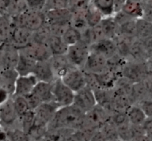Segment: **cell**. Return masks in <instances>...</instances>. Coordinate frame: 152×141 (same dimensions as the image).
<instances>
[{"instance_id": "obj_43", "label": "cell", "mask_w": 152, "mask_h": 141, "mask_svg": "<svg viewBox=\"0 0 152 141\" xmlns=\"http://www.w3.org/2000/svg\"><path fill=\"white\" fill-rule=\"evenodd\" d=\"M142 8L141 18L152 22V1H142Z\"/></svg>"}, {"instance_id": "obj_38", "label": "cell", "mask_w": 152, "mask_h": 141, "mask_svg": "<svg viewBox=\"0 0 152 141\" xmlns=\"http://www.w3.org/2000/svg\"><path fill=\"white\" fill-rule=\"evenodd\" d=\"M117 130L119 141H132L134 138L129 124L117 127Z\"/></svg>"}, {"instance_id": "obj_37", "label": "cell", "mask_w": 152, "mask_h": 141, "mask_svg": "<svg viewBox=\"0 0 152 141\" xmlns=\"http://www.w3.org/2000/svg\"><path fill=\"white\" fill-rule=\"evenodd\" d=\"M50 36L51 35L49 31L48 27L46 24H45L42 27L33 33V41L46 44Z\"/></svg>"}, {"instance_id": "obj_33", "label": "cell", "mask_w": 152, "mask_h": 141, "mask_svg": "<svg viewBox=\"0 0 152 141\" xmlns=\"http://www.w3.org/2000/svg\"><path fill=\"white\" fill-rule=\"evenodd\" d=\"M91 1L102 16L109 17L114 13V0H94Z\"/></svg>"}, {"instance_id": "obj_47", "label": "cell", "mask_w": 152, "mask_h": 141, "mask_svg": "<svg viewBox=\"0 0 152 141\" xmlns=\"http://www.w3.org/2000/svg\"><path fill=\"white\" fill-rule=\"evenodd\" d=\"M10 97H11V96H10V95H9L5 90L0 88V105L4 103V102Z\"/></svg>"}, {"instance_id": "obj_50", "label": "cell", "mask_w": 152, "mask_h": 141, "mask_svg": "<svg viewBox=\"0 0 152 141\" xmlns=\"http://www.w3.org/2000/svg\"><path fill=\"white\" fill-rule=\"evenodd\" d=\"M133 140L135 141H151V138L148 137V136H146L145 134L142 136H140V137H136V138L134 139Z\"/></svg>"}, {"instance_id": "obj_7", "label": "cell", "mask_w": 152, "mask_h": 141, "mask_svg": "<svg viewBox=\"0 0 152 141\" xmlns=\"http://www.w3.org/2000/svg\"><path fill=\"white\" fill-rule=\"evenodd\" d=\"M33 33L12 22L11 33L8 43L18 50L24 48L33 41Z\"/></svg>"}, {"instance_id": "obj_18", "label": "cell", "mask_w": 152, "mask_h": 141, "mask_svg": "<svg viewBox=\"0 0 152 141\" xmlns=\"http://www.w3.org/2000/svg\"><path fill=\"white\" fill-rule=\"evenodd\" d=\"M18 116L15 111L12 97L0 105V121L7 127H14L17 122Z\"/></svg>"}, {"instance_id": "obj_24", "label": "cell", "mask_w": 152, "mask_h": 141, "mask_svg": "<svg viewBox=\"0 0 152 141\" xmlns=\"http://www.w3.org/2000/svg\"><path fill=\"white\" fill-rule=\"evenodd\" d=\"M46 45L48 47L52 56L65 55L68 51V46L63 41L61 37L51 36L48 40Z\"/></svg>"}, {"instance_id": "obj_22", "label": "cell", "mask_w": 152, "mask_h": 141, "mask_svg": "<svg viewBox=\"0 0 152 141\" xmlns=\"http://www.w3.org/2000/svg\"><path fill=\"white\" fill-rule=\"evenodd\" d=\"M99 27L105 39H113L118 35V26L114 17H106L101 20Z\"/></svg>"}, {"instance_id": "obj_46", "label": "cell", "mask_w": 152, "mask_h": 141, "mask_svg": "<svg viewBox=\"0 0 152 141\" xmlns=\"http://www.w3.org/2000/svg\"><path fill=\"white\" fill-rule=\"evenodd\" d=\"M142 128L145 132V135L151 138L152 137V120L151 118H147L142 124Z\"/></svg>"}, {"instance_id": "obj_3", "label": "cell", "mask_w": 152, "mask_h": 141, "mask_svg": "<svg viewBox=\"0 0 152 141\" xmlns=\"http://www.w3.org/2000/svg\"><path fill=\"white\" fill-rule=\"evenodd\" d=\"M121 75L131 83H137L142 81L147 75H151L145 62L126 60L123 64Z\"/></svg>"}, {"instance_id": "obj_11", "label": "cell", "mask_w": 152, "mask_h": 141, "mask_svg": "<svg viewBox=\"0 0 152 141\" xmlns=\"http://www.w3.org/2000/svg\"><path fill=\"white\" fill-rule=\"evenodd\" d=\"M73 105L84 113L90 111L95 106H96L94 92L88 87H85L74 94Z\"/></svg>"}, {"instance_id": "obj_40", "label": "cell", "mask_w": 152, "mask_h": 141, "mask_svg": "<svg viewBox=\"0 0 152 141\" xmlns=\"http://www.w3.org/2000/svg\"><path fill=\"white\" fill-rule=\"evenodd\" d=\"M109 120L117 128L125 124H129L126 112H114L110 115Z\"/></svg>"}, {"instance_id": "obj_51", "label": "cell", "mask_w": 152, "mask_h": 141, "mask_svg": "<svg viewBox=\"0 0 152 141\" xmlns=\"http://www.w3.org/2000/svg\"><path fill=\"white\" fill-rule=\"evenodd\" d=\"M3 66V51L2 49H0V70L2 69Z\"/></svg>"}, {"instance_id": "obj_31", "label": "cell", "mask_w": 152, "mask_h": 141, "mask_svg": "<svg viewBox=\"0 0 152 141\" xmlns=\"http://www.w3.org/2000/svg\"><path fill=\"white\" fill-rule=\"evenodd\" d=\"M28 9L26 1L24 0H10L8 7H7V17L10 19H14L18 17L21 13Z\"/></svg>"}, {"instance_id": "obj_48", "label": "cell", "mask_w": 152, "mask_h": 141, "mask_svg": "<svg viewBox=\"0 0 152 141\" xmlns=\"http://www.w3.org/2000/svg\"><path fill=\"white\" fill-rule=\"evenodd\" d=\"M90 141H105V140L103 137V136L102 135V134L99 132V130H96V131L94 132L93 135H92Z\"/></svg>"}, {"instance_id": "obj_4", "label": "cell", "mask_w": 152, "mask_h": 141, "mask_svg": "<svg viewBox=\"0 0 152 141\" xmlns=\"http://www.w3.org/2000/svg\"><path fill=\"white\" fill-rule=\"evenodd\" d=\"M89 55V47L80 41L76 44L68 47L66 56L70 65L77 69H83Z\"/></svg>"}, {"instance_id": "obj_29", "label": "cell", "mask_w": 152, "mask_h": 141, "mask_svg": "<svg viewBox=\"0 0 152 141\" xmlns=\"http://www.w3.org/2000/svg\"><path fill=\"white\" fill-rule=\"evenodd\" d=\"M103 19L102 14L98 11L97 9L94 6L92 1H91L90 4L85 13V19L88 27H94L100 23L101 20Z\"/></svg>"}, {"instance_id": "obj_16", "label": "cell", "mask_w": 152, "mask_h": 141, "mask_svg": "<svg viewBox=\"0 0 152 141\" xmlns=\"http://www.w3.org/2000/svg\"><path fill=\"white\" fill-rule=\"evenodd\" d=\"M38 82L33 75L28 76H19L15 82L14 94L13 96L25 98L32 92L33 89Z\"/></svg>"}, {"instance_id": "obj_27", "label": "cell", "mask_w": 152, "mask_h": 141, "mask_svg": "<svg viewBox=\"0 0 152 141\" xmlns=\"http://www.w3.org/2000/svg\"><path fill=\"white\" fill-rule=\"evenodd\" d=\"M137 38L140 40H145L152 37V22L140 18L136 19Z\"/></svg>"}, {"instance_id": "obj_42", "label": "cell", "mask_w": 152, "mask_h": 141, "mask_svg": "<svg viewBox=\"0 0 152 141\" xmlns=\"http://www.w3.org/2000/svg\"><path fill=\"white\" fill-rule=\"evenodd\" d=\"M50 35L53 36L61 37L62 38L63 34L70 27L69 25H48Z\"/></svg>"}, {"instance_id": "obj_25", "label": "cell", "mask_w": 152, "mask_h": 141, "mask_svg": "<svg viewBox=\"0 0 152 141\" xmlns=\"http://www.w3.org/2000/svg\"><path fill=\"white\" fill-rule=\"evenodd\" d=\"M122 11L134 19H140L142 16V1H125Z\"/></svg>"}, {"instance_id": "obj_44", "label": "cell", "mask_w": 152, "mask_h": 141, "mask_svg": "<svg viewBox=\"0 0 152 141\" xmlns=\"http://www.w3.org/2000/svg\"><path fill=\"white\" fill-rule=\"evenodd\" d=\"M138 106L144 112L147 118L152 117V101L151 98H146L137 103Z\"/></svg>"}, {"instance_id": "obj_20", "label": "cell", "mask_w": 152, "mask_h": 141, "mask_svg": "<svg viewBox=\"0 0 152 141\" xmlns=\"http://www.w3.org/2000/svg\"><path fill=\"white\" fill-rule=\"evenodd\" d=\"M48 62L56 79H61L72 67L70 65L65 55L51 56Z\"/></svg>"}, {"instance_id": "obj_28", "label": "cell", "mask_w": 152, "mask_h": 141, "mask_svg": "<svg viewBox=\"0 0 152 141\" xmlns=\"http://www.w3.org/2000/svg\"><path fill=\"white\" fill-rule=\"evenodd\" d=\"M11 29V19L7 16H0V46L9 42Z\"/></svg>"}, {"instance_id": "obj_26", "label": "cell", "mask_w": 152, "mask_h": 141, "mask_svg": "<svg viewBox=\"0 0 152 141\" xmlns=\"http://www.w3.org/2000/svg\"><path fill=\"white\" fill-rule=\"evenodd\" d=\"M126 114L129 123L131 125L142 126L147 118L144 112L137 105H133L131 106L126 112Z\"/></svg>"}, {"instance_id": "obj_9", "label": "cell", "mask_w": 152, "mask_h": 141, "mask_svg": "<svg viewBox=\"0 0 152 141\" xmlns=\"http://www.w3.org/2000/svg\"><path fill=\"white\" fill-rule=\"evenodd\" d=\"M19 52L36 62L48 61L52 56L46 44L35 41H32L27 47L19 50Z\"/></svg>"}, {"instance_id": "obj_35", "label": "cell", "mask_w": 152, "mask_h": 141, "mask_svg": "<svg viewBox=\"0 0 152 141\" xmlns=\"http://www.w3.org/2000/svg\"><path fill=\"white\" fill-rule=\"evenodd\" d=\"M17 121H19V126L18 127L20 128L25 134H28V132L32 128L34 123V111L29 110L22 115L21 117L18 118Z\"/></svg>"}, {"instance_id": "obj_32", "label": "cell", "mask_w": 152, "mask_h": 141, "mask_svg": "<svg viewBox=\"0 0 152 141\" xmlns=\"http://www.w3.org/2000/svg\"><path fill=\"white\" fill-rule=\"evenodd\" d=\"M105 141H119L117 127L108 120L98 129Z\"/></svg>"}, {"instance_id": "obj_49", "label": "cell", "mask_w": 152, "mask_h": 141, "mask_svg": "<svg viewBox=\"0 0 152 141\" xmlns=\"http://www.w3.org/2000/svg\"><path fill=\"white\" fill-rule=\"evenodd\" d=\"M124 2H125V1H119V0L114 1V13H118V12L121 11Z\"/></svg>"}, {"instance_id": "obj_14", "label": "cell", "mask_w": 152, "mask_h": 141, "mask_svg": "<svg viewBox=\"0 0 152 141\" xmlns=\"http://www.w3.org/2000/svg\"><path fill=\"white\" fill-rule=\"evenodd\" d=\"M89 53L100 55L108 60L117 54L115 44L112 39H103L89 46Z\"/></svg>"}, {"instance_id": "obj_1", "label": "cell", "mask_w": 152, "mask_h": 141, "mask_svg": "<svg viewBox=\"0 0 152 141\" xmlns=\"http://www.w3.org/2000/svg\"><path fill=\"white\" fill-rule=\"evenodd\" d=\"M85 114L73 104L59 108L48 126V129L69 131L80 129L84 127Z\"/></svg>"}, {"instance_id": "obj_30", "label": "cell", "mask_w": 152, "mask_h": 141, "mask_svg": "<svg viewBox=\"0 0 152 141\" xmlns=\"http://www.w3.org/2000/svg\"><path fill=\"white\" fill-rule=\"evenodd\" d=\"M136 19H132L118 26V35L130 39L137 38Z\"/></svg>"}, {"instance_id": "obj_19", "label": "cell", "mask_w": 152, "mask_h": 141, "mask_svg": "<svg viewBox=\"0 0 152 141\" xmlns=\"http://www.w3.org/2000/svg\"><path fill=\"white\" fill-rule=\"evenodd\" d=\"M96 105L102 107L110 115L114 112V102H113V89H99L94 91Z\"/></svg>"}, {"instance_id": "obj_5", "label": "cell", "mask_w": 152, "mask_h": 141, "mask_svg": "<svg viewBox=\"0 0 152 141\" xmlns=\"http://www.w3.org/2000/svg\"><path fill=\"white\" fill-rule=\"evenodd\" d=\"M75 93L71 91L60 79H56L52 83L53 102L59 108L73 104Z\"/></svg>"}, {"instance_id": "obj_10", "label": "cell", "mask_w": 152, "mask_h": 141, "mask_svg": "<svg viewBox=\"0 0 152 141\" xmlns=\"http://www.w3.org/2000/svg\"><path fill=\"white\" fill-rule=\"evenodd\" d=\"M60 80L74 93L86 87L83 71L74 67H71L67 73Z\"/></svg>"}, {"instance_id": "obj_36", "label": "cell", "mask_w": 152, "mask_h": 141, "mask_svg": "<svg viewBox=\"0 0 152 141\" xmlns=\"http://www.w3.org/2000/svg\"><path fill=\"white\" fill-rule=\"evenodd\" d=\"M12 100H13V106H14L15 111H16L18 118L21 117L30 110L25 98L21 97V96H12Z\"/></svg>"}, {"instance_id": "obj_21", "label": "cell", "mask_w": 152, "mask_h": 141, "mask_svg": "<svg viewBox=\"0 0 152 141\" xmlns=\"http://www.w3.org/2000/svg\"><path fill=\"white\" fill-rule=\"evenodd\" d=\"M31 93L34 95L41 103L53 101L52 84L38 81Z\"/></svg>"}, {"instance_id": "obj_8", "label": "cell", "mask_w": 152, "mask_h": 141, "mask_svg": "<svg viewBox=\"0 0 152 141\" xmlns=\"http://www.w3.org/2000/svg\"><path fill=\"white\" fill-rule=\"evenodd\" d=\"M109 118L110 114L96 105L85 114L84 127L94 130H98Z\"/></svg>"}, {"instance_id": "obj_45", "label": "cell", "mask_w": 152, "mask_h": 141, "mask_svg": "<svg viewBox=\"0 0 152 141\" xmlns=\"http://www.w3.org/2000/svg\"><path fill=\"white\" fill-rule=\"evenodd\" d=\"M26 2L27 5H28V8L44 13L46 1H42V0H28V1H26Z\"/></svg>"}, {"instance_id": "obj_41", "label": "cell", "mask_w": 152, "mask_h": 141, "mask_svg": "<svg viewBox=\"0 0 152 141\" xmlns=\"http://www.w3.org/2000/svg\"><path fill=\"white\" fill-rule=\"evenodd\" d=\"M68 1H69V0H50V1H46L44 13L50 10L65 8L68 9Z\"/></svg>"}, {"instance_id": "obj_39", "label": "cell", "mask_w": 152, "mask_h": 141, "mask_svg": "<svg viewBox=\"0 0 152 141\" xmlns=\"http://www.w3.org/2000/svg\"><path fill=\"white\" fill-rule=\"evenodd\" d=\"M7 137L10 141H30L28 135L18 127L10 129L7 132Z\"/></svg>"}, {"instance_id": "obj_13", "label": "cell", "mask_w": 152, "mask_h": 141, "mask_svg": "<svg viewBox=\"0 0 152 141\" xmlns=\"http://www.w3.org/2000/svg\"><path fill=\"white\" fill-rule=\"evenodd\" d=\"M108 60L96 53H89L84 68L82 70L94 75H99L107 69Z\"/></svg>"}, {"instance_id": "obj_23", "label": "cell", "mask_w": 152, "mask_h": 141, "mask_svg": "<svg viewBox=\"0 0 152 141\" xmlns=\"http://www.w3.org/2000/svg\"><path fill=\"white\" fill-rule=\"evenodd\" d=\"M36 63L37 62L19 53V61L15 70L19 76H28L32 75Z\"/></svg>"}, {"instance_id": "obj_52", "label": "cell", "mask_w": 152, "mask_h": 141, "mask_svg": "<svg viewBox=\"0 0 152 141\" xmlns=\"http://www.w3.org/2000/svg\"><path fill=\"white\" fill-rule=\"evenodd\" d=\"M31 141H42V140H31Z\"/></svg>"}, {"instance_id": "obj_17", "label": "cell", "mask_w": 152, "mask_h": 141, "mask_svg": "<svg viewBox=\"0 0 152 141\" xmlns=\"http://www.w3.org/2000/svg\"><path fill=\"white\" fill-rule=\"evenodd\" d=\"M3 51V66L4 70H15L19 59V50L9 43L1 46Z\"/></svg>"}, {"instance_id": "obj_2", "label": "cell", "mask_w": 152, "mask_h": 141, "mask_svg": "<svg viewBox=\"0 0 152 141\" xmlns=\"http://www.w3.org/2000/svg\"><path fill=\"white\" fill-rule=\"evenodd\" d=\"M14 25L35 32L45 24L44 13L28 8L18 17L10 19Z\"/></svg>"}, {"instance_id": "obj_15", "label": "cell", "mask_w": 152, "mask_h": 141, "mask_svg": "<svg viewBox=\"0 0 152 141\" xmlns=\"http://www.w3.org/2000/svg\"><path fill=\"white\" fill-rule=\"evenodd\" d=\"M32 75L39 82L52 84L56 80L48 60L37 61L34 66Z\"/></svg>"}, {"instance_id": "obj_6", "label": "cell", "mask_w": 152, "mask_h": 141, "mask_svg": "<svg viewBox=\"0 0 152 141\" xmlns=\"http://www.w3.org/2000/svg\"><path fill=\"white\" fill-rule=\"evenodd\" d=\"M59 108V106L53 101L40 104L35 110H34V126L48 128V126L50 124L55 112Z\"/></svg>"}, {"instance_id": "obj_12", "label": "cell", "mask_w": 152, "mask_h": 141, "mask_svg": "<svg viewBox=\"0 0 152 141\" xmlns=\"http://www.w3.org/2000/svg\"><path fill=\"white\" fill-rule=\"evenodd\" d=\"M45 21L48 25H69L72 19V13L68 9H56L45 12Z\"/></svg>"}, {"instance_id": "obj_34", "label": "cell", "mask_w": 152, "mask_h": 141, "mask_svg": "<svg viewBox=\"0 0 152 141\" xmlns=\"http://www.w3.org/2000/svg\"><path fill=\"white\" fill-rule=\"evenodd\" d=\"M64 42L70 47L80 42L82 40V33L75 28L70 26L62 37Z\"/></svg>"}]
</instances>
